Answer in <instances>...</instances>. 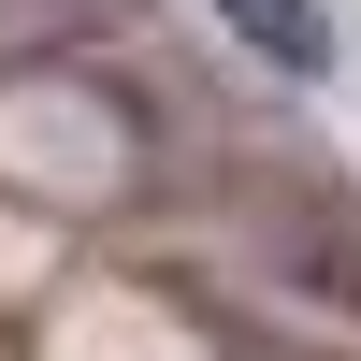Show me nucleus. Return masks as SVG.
Segmentation results:
<instances>
[{"instance_id": "1", "label": "nucleus", "mask_w": 361, "mask_h": 361, "mask_svg": "<svg viewBox=\"0 0 361 361\" xmlns=\"http://www.w3.org/2000/svg\"><path fill=\"white\" fill-rule=\"evenodd\" d=\"M231 29H246L260 58H289V73H318V58H333V29H318V0H231Z\"/></svg>"}]
</instances>
